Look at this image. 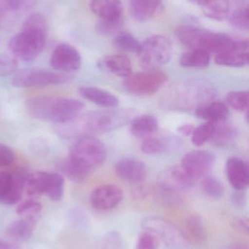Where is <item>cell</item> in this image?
<instances>
[{
    "label": "cell",
    "instance_id": "1",
    "mask_svg": "<svg viewBox=\"0 0 249 249\" xmlns=\"http://www.w3.org/2000/svg\"><path fill=\"white\" fill-rule=\"evenodd\" d=\"M127 111H95L78 114L64 121L55 124L54 130L61 139H79L86 136L106 133L130 121Z\"/></svg>",
    "mask_w": 249,
    "mask_h": 249
},
{
    "label": "cell",
    "instance_id": "2",
    "mask_svg": "<svg viewBox=\"0 0 249 249\" xmlns=\"http://www.w3.org/2000/svg\"><path fill=\"white\" fill-rule=\"evenodd\" d=\"M84 107L80 101L57 96H37L26 102L28 111L33 118L51 121L54 124L81 113Z\"/></svg>",
    "mask_w": 249,
    "mask_h": 249
},
{
    "label": "cell",
    "instance_id": "3",
    "mask_svg": "<svg viewBox=\"0 0 249 249\" xmlns=\"http://www.w3.org/2000/svg\"><path fill=\"white\" fill-rule=\"evenodd\" d=\"M176 36L184 45L192 49L203 50L216 55L233 49L237 42L225 34L189 25L179 26Z\"/></svg>",
    "mask_w": 249,
    "mask_h": 249
},
{
    "label": "cell",
    "instance_id": "4",
    "mask_svg": "<svg viewBox=\"0 0 249 249\" xmlns=\"http://www.w3.org/2000/svg\"><path fill=\"white\" fill-rule=\"evenodd\" d=\"M107 158L104 143L94 136L79 138L70 149L68 159L75 165L91 174L103 165Z\"/></svg>",
    "mask_w": 249,
    "mask_h": 249
},
{
    "label": "cell",
    "instance_id": "5",
    "mask_svg": "<svg viewBox=\"0 0 249 249\" xmlns=\"http://www.w3.org/2000/svg\"><path fill=\"white\" fill-rule=\"evenodd\" d=\"M173 48L169 38L153 35L140 44L137 52L140 65L145 70H156L170 62Z\"/></svg>",
    "mask_w": 249,
    "mask_h": 249
},
{
    "label": "cell",
    "instance_id": "6",
    "mask_svg": "<svg viewBox=\"0 0 249 249\" xmlns=\"http://www.w3.org/2000/svg\"><path fill=\"white\" fill-rule=\"evenodd\" d=\"M47 30L22 27L9 42V49L16 58L29 62L36 59L45 48Z\"/></svg>",
    "mask_w": 249,
    "mask_h": 249
},
{
    "label": "cell",
    "instance_id": "7",
    "mask_svg": "<svg viewBox=\"0 0 249 249\" xmlns=\"http://www.w3.org/2000/svg\"><path fill=\"white\" fill-rule=\"evenodd\" d=\"M168 80V75L160 70H146L127 77L124 86L132 94L151 96L159 91Z\"/></svg>",
    "mask_w": 249,
    "mask_h": 249
},
{
    "label": "cell",
    "instance_id": "8",
    "mask_svg": "<svg viewBox=\"0 0 249 249\" xmlns=\"http://www.w3.org/2000/svg\"><path fill=\"white\" fill-rule=\"evenodd\" d=\"M72 77L73 76L67 73L27 69L17 71L13 76L12 84L17 88L52 86L67 83Z\"/></svg>",
    "mask_w": 249,
    "mask_h": 249
},
{
    "label": "cell",
    "instance_id": "9",
    "mask_svg": "<svg viewBox=\"0 0 249 249\" xmlns=\"http://www.w3.org/2000/svg\"><path fill=\"white\" fill-rule=\"evenodd\" d=\"M144 231L154 234L159 241L172 249H181L184 246V236L171 222L159 217L150 216L142 221Z\"/></svg>",
    "mask_w": 249,
    "mask_h": 249
},
{
    "label": "cell",
    "instance_id": "10",
    "mask_svg": "<svg viewBox=\"0 0 249 249\" xmlns=\"http://www.w3.org/2000/svg\"><path fill=\"white\" fill-rule=\"evenodd\" d=\"M215 156L207 150H194L188 152L181 160V166L196 181L209 176L214 164Z\"/></svg>",
    "mask_w": 249,
    "mask_h": 249
},
{
    "label": "cell",
    "instance_id": "11",
    "mask_svg": "<svg viewBox=\"0 0 249 249\" xmlns=\"http://www.w3.org/2000/svg\"><path fill=\"white\" fill-rule=\"evenodd\" d=\"M26 176L21 171L13 173L0 171V203L13 205L21 199Z\"/></svg>",
    "mask_w": 249,
    "mask_h": 249
},
{
    "label": "cell",
    "instance_id": "12",
    "mask_svg": "<svg viewBox=\"0 0 249 249\" xmlns=\"http://www.w3.org/2000/svg\"><path fill=\"white\" fill-rule=\"evenodd\" d=\"M195 181L189 175L181 165L167 167L159 172L158 185L160 188L178 192L192 187Z\"/></svg>",
    "mask_w": 249,
    "mask_h": 249
},
{
    "label": "cell",
    "instance_id": "13",
    "mask_svg": "<svg viewBox=\"0 0 249 249\" xmlns=\"http://www.w3.org/2000/svg\"><path fill=\"white\" fill-rule=\"evenodd\" d=\"M50 62L58 72H72L80 68L81 57L74 47L69 44H60L53 51Z\"/></svg>",
    "mask_w": 249,
    "mask_h": 249
},
{
    "label": "cell",
    "instance_id": "14",
    "mask_svg": "<svg viewBox=\"0 0 249 249\" xmlns=\"http://www.w3.org/2000/svg\"><path fill=\"white\" fill-rule=\"evenodd\" d=\"M124 198L121 188L114 184L96 187L90 196V203L94 209L100 212L112 210L118 206Z\"/></svg>",
    "mask_w": 249,
    "mask_h": 249
},
{
    "label": "cell",
    "instance_id": "15",
    "mask_svg": "<svg viewBox=\"0 0 249 249\" xmlns=\"http://www.w3.org/2000/svg\"><path fill=\"white\" fill-rule=\"evenodd\" d=\"M226 174L230 185L238 191L246 190L249 184L248 163L238 158H229L226 162Z\"/></svg>",
    "mask_w": 249,
    "mask_h": 249
},
{
    "label": "cell",
    "instance_id": "16",
    "mask_svg": "<svg viewBox=\"0 0 249 249\" xmlns=\"http://www.w3.org/2000/svg\"><path fill=\"white\" fill-rule=\"evenodd\" d=\"M114 171L121 179L132 183L143 181L147 176V168L141 161L131 158H126L118 161Z\"/></svg>",
    "mask_w": 249,
    "mask_h": 249
},
{
    "label": "cell",
    "instance_id": "17",
    "mask_svg": "<svg viewBox=\"0 0 249 249\" xmlns=\"http://www.w3.org/2000/svg\"><path fill=\"white\" fill-rule=\"evenodd\" d=\"M248 40H237L233 49L216 55L215 61L221 66L230 67H243L249 62Z\"/></svg>",
    "mask_w": 249,
    "mask_h": 249
},
{
    "label": "cell",
    "instance_id": "18",
    "mask_svg": "<svg viewBox=\"0 0 249 249\" xmlns=\"http://www.w3.org/2000/svg\"><path fill=\"white\" fill-rule=\"evenodd\" d=\"M98 67L105 72L124 78L133 74L131 61L124 55H105L98 61Z\"/></svg>",
    "mask_w": 249,
    "mask_h": 249
},
{
    "label": "cell",
    "instance_id": "19",
    "mask_svg": "<svg viewBox=\"0 0 249 249\" xmlns=\"http://www.w3.org/2000/svg\"><path fill=\"white\" fill-rule=\"evenodd\" d=\"M162 7V0H129L130 15L136 21L149 20L160 11Z\"/></svg>",
    "mask_w": 249,
    "mask_h": 249
},
{
    "label": "cell",
    "instance_id": "20",
    "mask_svg": "<svg viewBox=\"0 0 249 249\" xmlns=\"http://www.w3.org/2000/svg\"><path fill=\"white\" fill-rule=\"evenodd\" d=\"M90 7L101 20L122 19L123 5L120 0H92Z\"/></svg>",
    "mask_w": 249,
    "mask_h": 249
},
{
    "label": "cell",
    "instance_id": "21",
    "mask_svg": "<svg viewBox=\"0 0 249 249\" xmlns=\"http://www.w3.org/2000/svg\"><path fill=\"white\" fill-rule=\"evenodd\" d=\"M195 115L208 123L216 124L226 122L230 117V110L223 102H214L197 108Z\"/></svg>",
    "mask_w": 249,
    "mask_h": 249
},
{
    "label": "cell",
    "instance_id": "22",
    "mask_svg": "<svg viewBox=\"0 0 249 249\" xmlns=\"http://www.w3.org/2000/svg\"><path fill=\"white\" fill-rule=\"evenodd\" d=\"M79 93L84 99L102 107H116L119 104L115 95L97 88L81 87L79 89Z\"/></svg>",
    "mask_w": 249,
    "mask_h": 249
},
{
    "label": "cell",
    "instance_id": "23",
    "mask_svg": "<svg viewBox=\"0 0 249 249\" xmlns=\"http://www.w3.org/2000/svg\"><path fill=\"white\" fill-rule=\"evenodd\" d=\"M35 217H22L11 222L7 227V233L13 241L24 242L30 239L36 225Z\"/></svg>",
    "mask_w": 249,
    "mask_h": 249
},
{
    "label": "cell",
    "instance_id": "24",
    "mask_svg": "<svg viewBox=\"0 0 249 249\" xmlns=\"http://www.w3.org/2000/svg\"><path fill=\"white\" fill-rule=\"evenodd\" d=\"M201 7L206 17L217 21H222L230 16V4L229 0H195Z\"/></svg>",
    "mask_w": 249,
    "mask_h": 249
},
{
    "label": "cell",
    "instance_id": "25",
    "mask_svg": "<svg viewBox=\"0 0 249 249\" xmlns=\"http://www.w3.org/2000/svg\"><path fill=\"white\" fill-rule=\"evenodd\" d=\"M49 179L50 173L44 171H36L26 174L23 184V192L29 196L45 195Z\"/></svg>",
    "mask_w": 249,
    "mask_h": 249
},
{
    "label": "cell",
    "instance_id": "26",
    "mask_svg": "<svg viewBox=\"0 0 249 249\" xmlns=\"http://www.w3.org/2000/svg\"><path fill=\"white\" fill-rule=\"evenodd\" d=\"M157 119L150 115H140L132 121L130 130L136 137H148L157 130Z\"/></svg>",
    "mask_w": 249,
    "mask_h": 249
},
{
    "label": "cell",
    "instance_id": "27",
    "mask_svg": "<svg viewBox=\"0 0 249 249\" xmlns=\"http://www.w3.org/2000/svg\"><path fill=\"white\" fill-rule=\"evenodd\" d=\"M210 53L200 49H192L181 55L180 64L185 68L204 69L210 64Z\"/></svg>",
    "mask_w": 249,
    "mask_h": 249
},
{
    "label": "cell",
    "instance_id": "28",
    "mask_svg": "<svg viewBox=\"0 0 249 249\" xmlns=\"http://www.w3.org/2000/svg\"><path fill=\"white\" fill-rule=\"evenodd\" d=\"M185 231L187 238L196 244L203 242L206 238L204 222L197 215H193L187 219Z\"/></svg>",
    "mask_w": 249,
    "mask_h": 249
},
{
    "label": "cell",
    "instance_id": "29",
    "mask_svg": "<svg viewBox=\"0 0 249 249\" xmlns=\"http://www.w3.org/2000/svg\"><path fill=\"white\" fill-rule=\"evenodd\" d=\"M114 47L117 49L125 52L136 53L140 49V43L137 39L128 32H120L117 34L113 41Z\"/></svg>",
    "mask_w": 249,
    "mask_h": 249
},
{
    "label": "cell",
    "instance_id": "30",
    "mask_svg": "<svg viewBox=\"0 0 249 249\" xmlns=\"http://www.w3.org/2000/svg\"><path fill=\"white\" fill-rule=\"evenodd\" d=\"M201 188L204 194L212 199L221 198L225 193V187L222 181L209 176L203 178Z\"/></svg>",
    "mask_w": 249,
    "mask_h": 249
},
{
    "label": "cell",
    "instance_id": "31",
    "mask_svg": "<svg viewBox=\"0 0 249 249\" xmlns=\"http://www.w3.org/2000/svg\"><path fill=\"white\" fill-rule=\"evenodd\" d=\"M64 178L57 173L50 174L49 183L45 195L54 201H58L64 195Z\"/></svg>",
    "mask_w": 249,
    "mask_h": 249
},
{
    "label": "cell",
    "instance_id": "32",
    "mask_svg": "<svg viewBox=\"0 0 249 249\" xmlns=\"http://www.w3.org/2000/svg\"><path fill=\"white\" fill-rule=\"evenodd\" d=\"M227 103L232 109L239 112H248L249 94L248 91H231L227 95Z\"/></svg>",
    "mask_w": 249,
    "mask_h": 249
},
{
    "label": "cell",
    "instance_id": "33",
    "mask_svg": "<svg viewBox=\"0 0 249 249\" xmlns=\"http://www.w3.org/2000/svg\"><path fill=\"white\" fill-rule=\"evenodd\" d=\"M214 132V124L206 123L195 127L192 135V142L196 146H202L211 139Z\"/></svg>",
    "mask_w": 249,
    "mask_h": 249
},
{
    "label": "cell",
    "instance_id": "34",
    "mask_svg": "<svg viewBox=\"0 0 249 249\" xmlns=\"http://www.w3.org/2000/svg\"><path fill=\"white\" fill-rule=\"evenodd\" d=\"M61 171L64 175L76 183L82 182L88 178L90 174L75 165L67 158L61 163Z\"/></svg>",
    "mask_w": 249,
    "mask_h": 249
},
{
    "label": "cell",
    "instance_id": "35",
    "mask_svg": "<svg viewBox=\"0 0 249 249\" xmlns=\"http://www.w3.org/2000/svg\"><path fill=\"white\" fill-rule=\"evenodd\" d=\"M214 124V132L211 139L216 144L222 146L232 140L235 136V130L229 124H225V122Z\"/></svg>",
    "mask_w": 249,
    "mask_h": 249
},
{
    "label": "cell",
    "instance_id": "36",
    "mask_svg": "<svg viewBox=\"0 0 249 249\" xmlns=\"http://www.w3.org/2000/svg\"><path fill=\"white\" fill-rule=\"evenodd\" d=\"M35 3V0H0V13H12L27 10Z\"/></svg>",
    "mask_w": 249,
    "mask_h": 249
},
{
    "label": "cell",
    "instance_id": "37",
    "mask_svg": "<svg viewBox=\"0 0 249 249\" xmlns=\"http://www.w3.org/2000/svg\"><path fill=\"white\" fill-rule=\"evenodd\" d=\"M42 211V205L37 200L30 199L20 203L16 208V213L22 217L38 218Z\"/></svg>",
    "mask_w": 249,
    "mask_h": 249
},
{
    "label": "cell",
    "instance_id": "38",
    "mask_svg": "<svg viewBox=\"0 0 249 249\" xmlns=\"http://www.w3.org/2000/svg\"><path fill=\"white\" fill-rule=\"evenodd\" d=\"M229 22L232 27L241 31H248L249 28L248 7H241L235 10L229 16Z\"/></svg>",
    "mask_w": 249,
    "mask_h": 249
},
{
    "label": "cell",
    "instance_id": "39",
    "mask_svg": "<svg viewBox=\"0 0 249 249\" xmlns=\"http://www.w3.org/2000/svg\"><path fill=\"white\" fill-rule=\"evenodd\" d=\"M142 152L147 155H157L162 153L167 149L165 142L157 138H146L140 146Z\"/></svg>",
    "mask_w": 249,
    "mask_h": 249
},
{
    "label": "cell",
    "instance_id": "40",
    "mask_svg": "<svg viewBox=\"0 0 249 249\" xmlns=\"http://www.w3.org/2000/svg\"><path fill=\"white\" fill-rule=\"evenodd\" d=\"M161 241L152 232L145 231L139 235L136 243L135 249H158Z\"/></svg>",
    "mask_w": 249,
    "mask_h": 249
},
{
    "label": "cell",
    "instance_id": "41",
    "mask_svg": "<svg viewBox=\"0 0 249 249\" xmlns=\"http://www.w3.org/2000/svg\"><path fill=\"white\" fill-rule=\"evenodd\" d=\"M122 19L118 20H99L96 23V32L102 35H112L118 33L122 26Z\"/></svg>",
    "mask_w": 249,
    "mask_h": 249
},
{
    "label": "cell",
    "instance_id": "42",
    "mask_svg": "<svg viewBox=\"0 0 249 249\" xmlns=\"http://www.w3.org/2000/svg\"><path fill=\"white\" fill-rule=\"evenodd\" d=\"M17 61L13 57L0 55V76H8L17 71Z\"/></svg>",
    "mask_w": 249,
    "mask_h": 249
},
{
    "label": "cell",
    "instance_id": "43",
    "mask_svg": "<svg viewBox=\"0 0 249 249\" xmlns=\"http://www.w3.org/2000/svg\"><path fill=\"white\" fill-rule=\"evenodd\" d=\"M15 160L13 151L7 145L0 143V168L10 166Z\"/></svg>",
    "mask_w": 249,
    "mask_h": 249
},
{
    "label": "cell",
    "instance_id": "44",
    "mask_svg": "<svg viewBox=\"0 0 249 249\" xmlns=\"http://www.w3.org/2000/svg\"><path fill=\"white\" fill-rule=\"evenodd\" d=\"M195 127L192 124H184L182 125L179 126L177 129L178 133L184 136H192L193 132H194Z\"/></svg>",
    "mask_w": 249,
    "mask_h": 249
},
{
    "label": "cell",
    "instance_id": "45",
    "mask_svg": "<svg viewBox=\"0 0 249 249\" xmlns=\"http://www.w3.org/2000/svg\"><path fill=\"white\" fill-rule=\"evenodd\" d=\"M243 192L244 190H241V191L236 190V193L232 196V200L236 206H243L245 205L247 198H246L245 194Z\"/></svg>",
    "mask_w": 249,
    "mask_h": 249
},
{
    "label": "cell",
    "instance_id": "46",
    "mask_svg": "<svg viewBox=\"0 0 249 249\" xmlns=\"http://www.w3.org/2000/svg\"><path fill=\"white\" fill-rule=\"evenodd\" d=\"M0 249H13V247L5 241H0Z\"/></svg>",
    "mask_w": 249,
    "mask_h": 249
},
{
    "label": "cell",
    "instance_id": "47",
    "mask_svg": "<svg viewBox=\"0 0 249 249\" xmlns=\"http://www.w3.org/2000/svg\"></svg>",
    "mask_w": 249,
    "mask_h": 249
}]
</instances>
